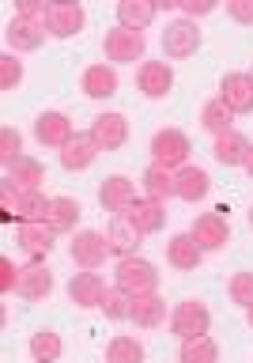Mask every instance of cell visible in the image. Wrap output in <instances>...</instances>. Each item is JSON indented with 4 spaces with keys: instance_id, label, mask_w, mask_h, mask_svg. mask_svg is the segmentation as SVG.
<instances>
[{
    "instance_id": "8",
    "label": "cell",
    "mask_w": 253,
    "mask_h": 363,
    "mask_svg": "<svg viewBox=\"0 0 253 363\" xmlns=\"http://www.w3.org/2000/svg\"><path fill=\"white\" fill-rule=\"evenodd\" d=\"M99 204H102V212H113V216H125L136 204V186L125 174H110V178H102V186H99Z\"/></svg>"
},
{
    "instance_id": "19",
    "label": "cell",
    "mask_w": 253,
    "mask_h": 363,
    "mask_svg": "<svg viewBox=\"0 0 253 363\" xmlns=\"http://www.w3.org/2000/svg\"><path fill=\"white\" fill-rule=\"evenodd\" d=\"M50 291H53V272L45 269L42 261H30V265H23L16 295H23V299H45Z\"/></svg>"
},
{
    "instance_id": "2",
    "label": "cell",
    "mask_w": 253,
    "mask_h": 363,
    "mask_svg": "<svg viewBox=\"0 0 253 363\" xmlns=\"http://www.w3.org/2000/svg\"><path fill=\"white\" fill-rule=\"evenodd\" d=\"M189 136L181 133V129H159L152 136V163L155 167H167V170H181L186 167V159H189Z\"/></svg>"
},
{
    "instance_id": "6",
    "label": "cell",
    "mask_w": 253,
    "mask_h": 363,
    "mask_svg": "<svg viewBox=\"0 0 253 363\" xmlns=\"http://www.w3.org/2000/svg\"><path fill=\"white\" fill-rule=\"evenodd\" d=\"M68 254H72V261L84 272H95L102 261H106L113 250H110V238L106 235H99V231H79L76 238H72V250H68Z\"/></svg>"
},
{
    "instance_id": "38",
    "label": "cell",
    "mask_w": 253,
    "mask_h": 363,
    "mask_svg": "<svg viewBox=\"0 0 253 363\" xmlns=\"http://www.w3.org/2000/svg\"><path fill=\"white\" fill-rule=\"evenodd\" d=\"M19 272L23 269L11 257H0V295H11V291L19 288Z\"/></svg>"
},
{
    "instance_id": "33",
    "label": "cell",
    "mask_w": 253,
    "mask_h": 363,
    "mask_svg": "<svg viewBox=\"0 0 253 363\" xmlns=\"http://www.w3.org/2000/svg\"><path fill=\"white\" fill-rule=\"evenodd\" d=\"M106 363H144V345L136 337H113L106 348Z\"/></svg>"
},
{
    "instance_id": "20",
    "label": "cell",
    "mask_w": 253,
    "mask_h": 363,
    "mask_svg": "<svg viewBox=\"0 0 253 363\" xmlns=\"http://www.w3.org/2000/svg\"><path fill=\"white\" fill-rule=\"evenodd\" d=\"M125 220H129L140 235H159L167 227V208L159 201H136L129 212H125Z\"/></svg>"
},
{
    "instance_id": "3",
    "label": "cell",
    "mask_w": 253,
    "mask_h": 363,
    "mask_svg": "<svg viewBox=\"0 0 253 363\" xmlns=\"http://www.w3.org/2000/svg\"><path fill=\"white\" fill-rule=\"evenodd\" d=\"M201 50V27L193 19H174L167 23L163 30V53L170 57V61H186V57H193Z\"/></svg>"
},
{
    "instance_id": "28",
    "label": "cell",
    "mask_w": 253,
    "mask_h": 363,
    "mask_svg": "<svg viewBox=\"0 0 253 363\" xmlns=\"http://www.w3.org/2000/svg\"><path fill=\"white\" fill-rule=\"evenodd\" d=\"M79 201H72V197H53V204H50V216H45V227H50L53 235H64V231H72V227L79 223Z\"/></svg>"
},
{
    "instance_id": "34",
    "label": "cell",
    "mask_w": 253,
    "mask_h": 363,
    "mask_svg": "<svg viewBox=\"0 0 253 363\" xmlns=\"http://www.w3.org/2000/svg\"><path fill=\"white\" fill-rule=\"evenodd\" d=\"M99 311L110 318V322H125V318L133 314V295H125L121 288H106V295H102Z\"/></svg>"
},
{
    "instance_id": "37",
    "label": "cell",
    "mask_w": 253,
    "mask_h": 363,
    "mask_svg": "<svg viewBox=\"0 0 253 363\" xmlns=\"http://www.w3.org/2000/svg\"><path fill=\"white\" fill-rule=\"evenodd\" d=\"M23 79V61H16V53L0 57V91H16Z\"/></svg>"
},
{
    "instance_id": "29",
    "label": "cell",
    "mask_w": 253,
    "mask_h": 363,
    "mask_svg": "<svg viewBox=\"0 0 253 363\" xmlns=\"http://www.w3.org/2000/svg\"><path fill=\"white\" fill-rule=\"evenodd\" d=\"M201 125L212 136H227V133H235V113H231V106H227L223 99H208L204 110H201Z\"/></svg>"
},
{
    "instance_id": "7",
    "label": "cell",
    "mask_w": 253,
    "mask_h": 363,
    "mask_svg": "<svg viewBox=\"0 0 253 363\" xmlns=\"http://www.w3.org/2000/svg\"><path fill=\"white\" fill-rule=\"evenodd\" d=\"M91 140L99 144V152H118L129 140V118L125 113H99L91 121Z\"/></svg>"
},
{
    "instance_id": "1",
    "label": "cell",
    "mask_w": 253,
    "mask_h": 363,
    "mask_svg": "<svg viewBox=\"0 0 253 363\" xmlns=\"http://www.w3.org/2000/svg\"><path fill=\"white\" fill-rule=\"evenodd\" d=\"M113 288H121L125 295H133V299H140V295H155L159 288V272L147 257H121L118 261V284Z\"/></svg>"
},
{
    "instance_id": "44",
    "label": "cell",
    "mask_w": 253,
    "mask_h": 363,
    "mask_svg": "<svg viewBox=\"0 0 253 363\" xmlns=\"http://www.w3.org/2000/svg\"><path fill=\"white\" fill-rule=\"evenodd\" d=\"M249 227H253V208H249Z\"/></svg>"
},
{
    "instance_id": "26",
    "label": "cell",
    "mask_w": 253,
    "mask_h": 363,
    "mask_svg": "<svg viewBox=\"0 0 253 363\" xmlns=\"http://www.w3.org/2000/svg\"><path fill=\"white\" fill-rule=\"evenodd\" d=\"M106 238H110V250L118 257H136V246H140V231L125 220V216H113V223H110V231H106Z\"/></svg>"
},
{
    "instance_id": "14",
    "label": "cell",
    "mask_w": 253,
    "mask_h": 363,
    "mask_svg": "<svg viewBox=\"0 0 253 363\" xmlns=\"http://www.w3.org/2000/svg\"><path fill=\"white\" fill-rule=\"evenodd\" d=\"M45 23H34V19H23V16H16L8 23V30H4V38H8V45L16 53H30V50H38V45L45 42Z\"/></svg>"
},
{
    "instance_id": "17",
    "label": "cell",
    "mask_w": 253,
    "mask_h": 363,
    "mask_svg": "<svg viewBox=\"0 0 253 363\" xmlns=\"http://www.w3.org/2000/svg\"><path fill=\"white\" fill-rule=\"evenodd\" d=\"M95 155H99V144L91 140V133H76L72 140L61 147V167L76 174V170H87L95 163Z\"/></svg>"
},
{
    "instance_id": "11",
    "label": "cell",
    "mask_w": 253,
    "mask_h": 363,
    "mask_svg": "<svg viewBox=\"0 0 253 363\" xmlns=\"http://www.w3.org/2000/svg\"><path fill=\"white\" fill-rule=\"evenodd\" d=\"M220 99L231 106V113H249L253 110V76L249 72H227L220 84Z\"/></svg>"
},
{
    "instance_id": "40",
    "label": "cell",
    "mask_w": 253,
    "mask_h": 363,
    "mask_svg": "<svg viewBox=\"0 0 253 363\" xmlns=\"http://www.w3.org/2000/svg\"><path fill=\"white\" fill-rule=\"evenodd\" d=\"M178 4H181V11H186L193 23H197L201 16H212L215 11V0H178Z\"/></svg>"
},
{
    "instance_id": "25",
    "label": "cell",
    "mask_w": 253,
    "mask_h": 363,
    "mask_svg": "<svg viewBox=\"0 0 253 363\" xmlns=\"http://www.w3.org/2000/svg\"><path fill=\"white\" fill-rule=\"evenodd\" d=\"M8 182H11V186H16L19 193L38 189L42 182H45V167L38 163V159H30V155H19L16 163L8 167Z\"/></svg>"
},
{
    "instance_id": "15",
    "label": "cell",
    "mask_w": 253,
    "mask_h": 363,
    "mask_svg": "<svg viewBox=\"0 0 253 363\" xmlns=\"http://www.w3.org/2000/svg\"><path fill=\"white\" fill-rule=\"evenodd\" d=\"M16 238H19L23 254H27L30 261H42V257L53 254V231L45 223H19Z\"/></svg>"
},
{
    "instance_id": "45",
    "label": "cell",
    "mask_w": 253,
    "mask_h": 363,
    "mask_svg": "<svg viewBox=\"0 0 253 363\" xmlns=\"http://www.w3.org/2000/svg\"><path fill=\"white\" fill-rule=\"evenodd\" d=\"M249 76H253V72H249Z\"/></svg>"
},
{
    "instance_id": "23",
    "label": "cell",
    "mask_w": 253,
    "mask_h": 363,
    "mask_svg": "<svg viewBox=\"0 0 253 363\" xmlns=\"http://www.w3.org/2000/svg\"><path fill=\"white\" fill-rule=\"evenodd\" d=\"M102 295H106V284H102L99 272H76L68 280V299L76 306H99Z\"/></svg>"
},
{
    "instance_id": "41",
    "label": "cell",
    "mask_w": 253,
    "mask_h": 363,
    "mask_svg": "<svg viewBox=\"0 0 253 363\" xmlns=\"http://www.w3.org/2000/svg\"><path fill=\"white\" fill-rule=\"evenodd\" d=\"M227 16L235 23H253V0H227Z\"/></svg>"
},
{
    "instance_id": "21",
    "label": "cell",
    "mask_w": 253,
    "mask_h": 363,
    "mask_svg": "<svg viewBox=\"0 0 253 363\" xmlns=\"http://www.w3.org/2000/svg\"><path fill=\"white\" fill-rule=\"evenodd\" d=\"M159 16V4L155 0H121L118 4V27L125 30H147L152 27V19Z\"/></svg>"
},
{
    "instance_id": "39",
    "label": "cell",
    "mask_w": 253,
    "mask_h": 363,
    "mask_svg": "<svg viewBox=\"0 0 253 363\" xmlns=\"http://www.w3.org/2000/svg\"><path fill=\"white\" fill-rule=\"evenodd\" d=\"M16 16H23V19H34V23H45V16H50V4H45V0H23Z\"/></svg>"
},
{
    "instance_id": "16",
    "label": "cell",
    "mask_w": 253,
    "mask_h": 363,
    "mask_svg": "<svg viewBox=\"0 0 253 363\" xmlns=\"http://www.w3.org/2000/svg\"><path fill=\"white\" fill-rule=\"evenodd\" d=\"M201 257H204V250H201V242H197L189 231H186V235H174V238L167 242V261H170L178 272H193V269L201 265Z\"/></svg>"
},
{
    "instance_id": "43",
    "label": "cell",
    "mask_w": 253,
    "mask_h": 363,
    "mask_svg": "<svg viewBox=\"0 0 253 363\" xmlns=\"http://www.w3.org/2000/svg\"><path fill=\"white\" fill-rule=\"evenodd\" d=\"M246 322H249V325H253V306H249V311H246Z\"/></svg>"
},
{
    "instance_id": "4",
    "label": "cell",
    "mask_w": 253,
    "mask_h": 363,
    "mask_svg": "<svg viewBox=\"0 0 253 363\" xmlns=\"http://www.w3.org/2000/svg\"><path fill=\"white\" fill-rule=\"evenodd\" d=\"M102 50H106V61H113V65H133V61H140V57H144L147 38L140 30L113 27V30H106V38H102Z\"/></svg>"
},
{
    "instance_id": "18",
    "label": "cell",
    "mask_w": 253,
    "mask_h": 363,
    "mask_svg": "<svg viewBox=\"0 0 253 363\" xmlns=\"http://www.w3.org/2000/svg\"><path fill=\"white\" fill-rule=\"evenodd\" d=\"M208 189H212V178H208V170H201V167H181L174 174V197L189 201V204L208 197Z\"/></svg>"
},
{
    "instance_id": "27",
    "label": "cell",
    "mask_w": 253,
    "mask_h": 363,
    "mask_svg": "<svg viewBox=\"0 0 253 363\" xmlns=\"http://www.w3.org/2000/svg\"><path fill=\"white\" fill-rule=\"evenodd\" d=\"M129 322H136L140 329L163 325V322H167V299H159V295H140V299H133Z\"/></svg>"
},
{
    "instance_id": "10",
    "label": "cell",
    "mask_w": 253,
    "mask_h": 363,
    "mask_svg": "<svg viewBox=\"0 0 253 363\" xmlns=\"http://www.w3.org/2000/svg\"><path fill=\"white\" fill-rule=\"evenodd\" d=\"M136 84L147 99H167L170 87H174V68L167 61H144L140 72H136Z\"/></svg>"
},
{
    "instance_id": "31",
    "label": "cell",
    "mask_w": 253,
    "mask_h": 363,
    "mask_svg": "<svg viewBox=\"0 0 253 363\" xmlns=\"http://www.w3.org/2000/svg\"><path fill=\"white\" fill-rule=\"evenodd\" d=\"M61 352H64V345H61V337H57L53 329H38V333L30 337L34 363H57V359H61Z\"/></svg>"
},
{
    "instance_id": "36",
    "label": "cell",
    "mask_w": 253,
    "mask_h": 363,
    "mask_svg": "<svg viewBox=\"0 0 253 363\" xmlns=\"http://www.w3.org/2000/svg\"><path fill=\"white\" fill-rule=\"evenodd\" d=\"M19 155H23V136L8 125V129H0V163L11 167Z\"/></svg>"
},
{
    "instance_id": "32",
    "label": "cell",
    "mask_w": 253,
    "mask_h": 363,
    "mask_svg": "<svg viewBox=\"0 0 253 363\" xmlns=\"http://www.w3.org/2000/svg\"><path fill=\"white\" fill-rule=\"evenodd\" d=\"M181 363H220V345L212 337L181 340Z\"/></svg>"
},
{
    "instance_id": "5",
    "label": "cell",
    "mask_w": 253,
    "mask_h": 363,
    "mask_svg": "<svg viewBox=\"0 0 253 363\" xmlns=\"http://www.w3.org/2000/svg\"><path fill=\"white\" fill-rule=\"evenodd\" d=\"M208 325H212V314H208V306L197 303V299L178 303L174 314H170V329H174V337H181V340L208 337Z\"/></svg>"
},
{
    "instance_id": "35",
    "label": "cell",
    "mask_w": 253,
    "mask_h": 363,
    "mask_svg": "<svg viewBox=\"0 0 253 363\" xmlns=\"http://www.w3.org/2000/svg\"><path fill=\"white\" fill-rule=\"evenodd\" d=\"M227 291H231V299L238 303V306H253V272H235L231 277V284H227Z\"/></svg>"
},
{
    "instance_id": "30",
    "label": "cell",
    "mask_w": 253,
    "mask_h": 363,
    "mask_svg": "<svg viewBox=\"0 0 253 363\" xmlns=\"http://www.w3.org/2000/svg\"><path fill=\"white\" fill-rule=\"evenodd\" d=\"M144 189H147V201H159V204H163V201H170V197H174V174H170V170L167 167H147L144 170Z\"/></svg>"
},
{
    "instance_id": "9",
    "label": "cell",
    "mask_w": 253,
    "mask_h": 363,
    "mask_svg": "<svg viewBox=\"0 0 253 363\" xmlns=\"http://www.w3.org/2000/svg\"><path fill=\"white\" fill-rule=\"evenodd\" d=\"M34 136H38V144L42 147H57V152H61V147L72 140V121L64 118V113H57V110H45V113H38V118H34Z\"/></svg>"
},
{
    "instance_id": "22",
    "label": "cell",
    "mask_w": 253,
    "mask_h": 363,
    "mask_svg": "<svg viewBox=\"0 0 253 363\" xmlns=\"http://www.w3.org/2000/svg\"><path fill=\"white\" fill-rule=\"evenodd\" d=\"M249 152H253V144L246 140L242 133L215 136V147H212V155H215V163H220V167H246Z\"/></svg>"
},
{
    "instance_id": "42",
    "label": "cell",
    "mask_w": 253,
    "mask_h": 363,
    "mask_svg": "<svg viewBox=\"0 0 253 363\" xmlns=\"http://www.w3.org/2000/svg\"><path fill=\"white\" fill-rule=\"evenodd\" d=\"M246 174L253 178V152H249V159H246Z\"/></svg>"
},
{
    "instance_id": "13",
    "label": "cell",
    "mask_w": 253,
    "mask_h": 363,
    "mask_svg": "<svg viewBox=\"0 0 253 363\" xmlns=\"http://www.w3.org/2000/svg\"><path fill=\"white\" fill-rule=\"evenodd\" d=\"M189 235L201 242L204 254H208V250H223L227 242H231V227H227V220H223V216H215V212L197 216V223H193Z\"/></svg>"
},
{
    "instance_id": "24",
    "label": "cell",
    "mask_w": 253,
    "mask_h": 363,
    "mask_svg": "<svg viewBox=\"0 0 253 363\" xmlns=\"http://www.w3.org/2000/svg\"><path fill=\"white\" fill-rule=\"evenodd\" d=\"M79 87H84L87 99H110V95H118V72L110 65H91V68H84Z\"/></svg>"
},
{
    "instance_id": "12",
    "label": "cell",
    "mask_w": 253,
    "mask_h": 363,
    "mask_svg": "<svg viewBox=\"0 0 253 363\" xmlns=\"http://www.w3.org/2000/svg\"><path fill=\"white\" fill-rule=\"evenodd\" d=\"M87 23V11L79 4H50V16H45V30L53 38H72V34L84 30Z\"/></svg>"
}]
</instances>
